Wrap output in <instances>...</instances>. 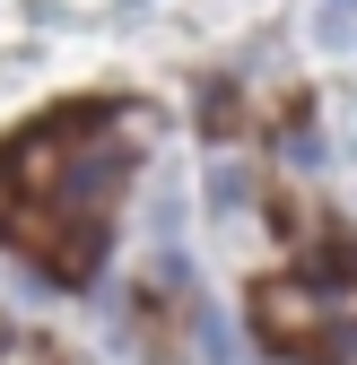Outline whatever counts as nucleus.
I'll return each instance as SVG.
<instances>
[{
	"label": "nucleus",
	"instance_id": "1",
	"mask_svg": "<svg viewBox=\"0 0 357 365\" xmlns=\"http://www.w3.org/2000/svg\"><path fill=\"white\" fill-rule=\"evenodd\" d=\"M348 18H357V0H323V43H348Z\"/></svg>",
	"mask_w": 357,
	"mask_h": 365
}]
</instances>
